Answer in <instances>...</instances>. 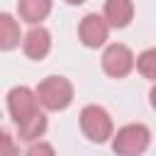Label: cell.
I'll return each instance as SVG.
<instances>
[{"mask_svg":"<svg viewBox=\"0 0 156 156\" xmlns=\"http://www.w3.org/2000/svg\"><path fill=\"white\" fill-rule=\"evenodd\" d=\"M37 98L46 110H66L73 100V85L63 76H49L39 83Z\"/></svg>","mask_w":156,"mask_h":156,"instance_id":"1","label":"cell"},{"mask_svg":"<svg viewBox=\"0 0 156 156\" xmlns=\"http://www.w3.org/2000/svg\"><path fill=\"white\" fill-rule=\"evenodd\" d=\"M151 141V132L144 124H124L115 139H112V151L117 156H141Z\"/></svg>","mask_w":156,"mask_h":156,"instance_id":"2","label":"cell"},{"mask_svg":"<svg viewBox=\"0 0 156 156\" xmlns=\"http://www.w3.org/2000/svg\"><path fill=\"white\" fill-rule=\"evenodd\" d=\"M80 129L83 134L95 141V144H102L112 136V119L107 115L105 107L100 105H85L80 110Z\"/></svg>","mask_w":156,"mask_h":156,"instance_id":"3","label":"cell"},{"mask_svg":"<svg viewBox=\"0 0 156 156\" xmlns=\"http://www.w3.org/2000/svg\"><path fill=\"white\" fill-rule=\"evenodd\" d=\"M7 110H10L12 119L20 127V124H24L27 119H32L39 112V98L27 85H17V88H12L7 93Z\"/></svg>","mask_w":156,"mask_h":156,"instance_id":"4","label":"cell"},{"mask_svg":"<svg viewBox=\"0 0 156 156\" xmlns=\"http://www.w3.org/2000/svg\"><path fill=\"white\" fill-rule=\"evenodd\" d=\"M134 54L124 44H110L102 54V71L112 78H124L134 68Z\"/></svg>","mask_w":156,"mask_h":156,"instance_id":"5","label":"cell"},{"mask_svg":"<svg viewBox=\"0 0 156 156\" xmlns=\"http://www.w3.org/2000/svg\"><path fill=\"white\" fill-rule=\"evenodd\" d=\"M107 32H110V24L105 22L102 15H95V12L85 15V17L80 20V27H78L80 41H83L85 46H90V49L102 46V44L107 41Z\"/></svg>","mask_w":156,"mask_h":156,"instance_id":"6","label":"cell"},{"mask_svg":"<svg viewBox=\"0 0 156 156\" xmlns=\"http://www.w3.org/2000/svg\"><path fill=\"white\" fill-rule=\"evenodd\" d=\"M22 49H24V54H27L29 58L41 61V58L51 51V34H49V29H44V27H32V29L24 34V39H22Z\"/></svg>","mask_w":156,"mask_h":156,"instance_id":"7","label":"cell"},{"mask_svg":"<svg viewBox=\"0 0 156 156\" xmlns=\"http://www.w3.org/2000/svg\"><path fill=\"white\" fill-rule=\"evenodd\" d=\"M134 5L132 0H105V22L110 27H127L132 22Z\"/></svg>","mask_w":156,"mask_h":156,"instance_id":"8","label":"cell"},{"mask_svg":"<svg viewBox=\"0 0 156 156\" xmlns=\"http://www.w3.org/2000/svg\"><path fill=\"white\" fill-rule=\"evenodd\" d=\"M20 17L29 24H39L51 12V0H20L17 2Z\"/></svg>","mask_w":156,"mask_h":156,"instance_id":"9","label":"cell"},{"mask_svg":"<svg viewBox=\"0 0 156 156\" xmlns=\"http://www.w3.org/2000/svg\"><path fill=\"white\" fill-rule=\"evenodd\" d=\"M20 44V24L12 15L0 12V49L10 51Z\"/></svg>","mask_w":156,"mask_h":156,"instance_id":"10","label":"cell"},{"mask_svg":"<svg viewBox=\"0 0 156 156\" xmlns=\"http://www.w3.org/2000/svg\"><path fill=\"white\" fill-rule=\"evenodd\" d=\"M46 132V117L41 112H37L32 119H27L24 124H20V139L22 141H34Z\"/></svg>","mask_w":156,"mask_h":156,"instance_id":"11","label":"cell"},{"mask_svg":"<svg viewBox=\"0 0 156 156\" xmlns=\"http://www.w3.org/2000/svg\"><path fill=\"white\" fill-rule=\"evenodd\" d=\"M136 68L144 78L156 83V49H146L136 56Z\"/></svg>","mask_w":156,"mask_h":156,"instance_id":"12","label":"cell"},{"mask_svg":"<svg viewBox=\"0 0 156 156\" xmlns=\"http://www.w3.org/2000/svg\"><path fill=\"white\" fill-rule=\"evenodd\" d=\"M27 156H56V151H54L51 144H46V141H37V144L29 146Z\"/></svg>","mask_w":156,"mask_h":156,"instance_id":"13","label":"cell"},{"mask_svg":"<svg viewBox=\"0 0 156 156\" xmlns=\"http://www.w3.org/2000/svg\"><path fill=\"white\" fill-rule=\"evenodd\" d=\"M0 156H17V146H15L12 136H7V134L0 136Z\"/></svg>","mask_w":156,"mask_h":156,"instance_id":"14","label":"cell"},{"mask_svg":"<svg viewBox=\"0 0 156 156\" xmlns=\"http://www.w3.org/2000/svg\"><path fill=\"white\" fill-rule=\"evenodd\" d=\"M149 100H151V105H154V110H156V83H154V88H151V93H149Z\"/></svg>","mask_w":156,"mask_h":156,"instance_id":"15","label":"cell"},{"mask_svg":"<svg viewBox=\"0 0 156 156\" xmlns=\"http://www.w3.org/2000/svg\"><path fill=\"white\" fill-rule=\"evenodd\" d=\"M68 5H80V2H85V0H66Z\"/></svg>","mask_w":156,"mask_h":156,"instance_id":"16","label":"cell"},{"mask_svg":"<svg viewBox=\"0 0 156 156\" xmlns=\"http://www.w3.org/2000/svg\"><path fill=\"white\" fill-rule=\"evenodd\" d=\"M2 134H5V132H2V129H0V136H2Z\"/></svg>","mask_w":156,"mask_h":156,"instance_id":"17","label":"cell"}]
</instances>
